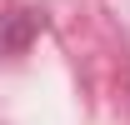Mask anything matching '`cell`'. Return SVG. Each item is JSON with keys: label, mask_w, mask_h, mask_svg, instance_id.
Returning a JSON list of instances; mask_svg holds the SVG:
<instances>
[]
</instances>
